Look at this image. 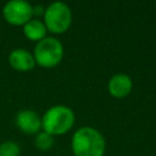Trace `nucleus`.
<instances>
[{
    "label": "nucleus",
    "mask_w": 156,
    "mask_h": 156,
    "mask_svg": "<svg viewBox=\"0 0 156 156\" xmlns=\"http://www.w3.org/2000/svg\"><path fill=\"white\" fill-rule=\"evenodd\" d=\"M71 146L74 156H104L106 141L100 130L84 126L73 133Z\"/></svg>",
    "instance_id": "obj_1"
},
{
    "label": "nucleus",
    "mask_w": 156,
    "mask_h": 156,
    "mask_svg": "<svg viewBox=\"0 0 156 156\" xmlns=\"http://www.w3.org/2000/svg\"><path fill=\"white\" fill-rule=\"evenodd\" d=\"M76 122V115L67 105H52L41 116V130L52 136L67 133Z\"/></svg>",
    "instance_id": "obj_2"
},
{
    "label": "nucleus",
    "mask_w": 156,
    "mask_h": 156,
    "mask_svg": "<svg viewBox=\"0 0 156 156\" xmlns=\"http://www.w3.org/2000/svg\"><path fill=\"white\" fill-rule=\"evenodd\" d=\"M63 44L55 37H45L35 44L33 56L35 63L44 68L57 66L63 58Z\"/></svg>",
    "instance_id": "obj_3"
},
{
    "label": "nucleus",
    "mask_w": 156,
    "mask_h": 156,
    "mask_svg": "<svg viewBox=\"0 0 156 156\" xmlns=\"http://www.w3.org/2000/svg\"><path fill=\"white\" fill-rule=\"evenodd\" d=\"M43 16L46 29L55 34L66 32L72 24V10L63 1L50 2L45 7Z\"/></svg>",
    "instance_id": "obj_4"
},
{
    "label": "nucleus",
    "mask_w": 156,
    "mask_h": 156,
    "mask_svg": "<svg viewBox=\"0 0 156 156\" xmlns=\"http://www.w3.org/2000/svg\"><path fill=\"white\" fill-rule=\"evenodd\" d=\"M2 16L13 26H23L33 18V5L26 0H9L2 6Z\"/></svg>",
    "instance_id": "obj_5"
},
{
    "label": "nucleus",
    "mask_w": 156,
    "mask_h": 156,
    "mask_svg": "<svg viewBox=\"0 0 156 156\" xmlns=\"http://www.w3.org/2000/svg\"><path fill=\"white\" fill-rule=\"evenodd\" d=\"M15 123L18 129L26 134H37L41 130V116L30 108L20 110L16 113Z\"/></svg>",
    "instance_id": "obj_6"
},
{
    "label": "nucleus",
    "mask_w": 156,
    "mask_h": 156,
    "mask_svg": "<svg viewBox=\"0 0 156 156\" xmlns=\"http://www.w3.org/2000/svg\"><path fill=\"white\" fill-rule=\"evenodd\" d=\"M133 89V80L127 73H116L107 82V90L110 95L116 99L126 98Z\"/></svg>",
    "instance_id": "obj_7"
},
{
    "label": "nucleus",
    "mask_w": 156,
    "mask_h": 156,
    "mask_svg": "<svg viewBox=\"0 0 156 156\" xmlns=\"http://www.w3.org/2000/svg\"><path fill=\"white\" fill-rule=\"evenodd\" d=\"M9 63L12 68H15L16 71H21V72L30 71L37 65L33 52H30L23 48L13 49L9 54Z\"/></svg>",
    "instance_id": "obj_8"
},
{
    "label": "nucleus",
    "mask_w": 156,
    "mask_h": 156,
    "mask_svg": "<svg viewBox=\"0 0 156 156\" xmlns=\"http://www.w3.org/2000/svg\"><path fill=\"white\" fill-rule=\"evenodd\" d=\"M46 27L44 22L39 18H30L27 23L23 24V34L32 41H39L46 37Z\"/></svg>",
    "instance_id": "obj_9"
},
{
    "label": "nucleus",
    "mask_w": 156,
    "mask_h": 156,
    "mask_svg": "<svg viewBox=\"0 0 156 156\" xmlns=\"http://www.w3.org/2000/svg\"><path fill=\"white\" fill-rule=\"evenodd\" d=\"M34 145L37 149L41 151H46L51 149V146L54 145V136L44 130H40L34 136Z\"/></svg>",
    "instance_id": "obj_10"
},
{
    "label": "nucleus",
    "mask_w": 156,
    "mask_h": 156,
    "mask_svg": "<svg viewBox=\"0 0 156 156\" xmlns=\"http://www.w3.org/2000/svg\"><path fill=\"white\" fill-rule=\"evenodd\" d=\"M21 146L13 140H5L0 144V156H20Z\"/></svg>",
    "instance_id": "obj_11"
},
{
    "label": "nucleus",
    "mask_w": 156,
    "mask_h": 156,
    "mask_svg": "<svg viewBox=\"0 0 156 156\" xmlns=\"http://www.w3.org/2000/svg\"><path fill=\"white\" fill-rule=\"evenodd\" d=\"M44 11H45V7L43 5H34L33 6V15H44Z\"/></svg>",
    "instance_id": "obj_12"
}]
</instances>
